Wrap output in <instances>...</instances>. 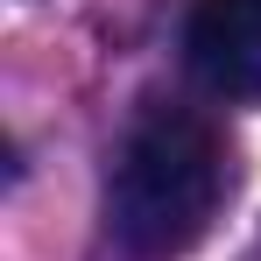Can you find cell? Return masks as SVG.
<instances>
[{"mask_svg": "<svg viewBox=\"0 0 261 261\" xmlns=\"http://www.w3.org/2000/svg\"><path fill=\"white\" fill-rule=\"evenodd\" d=\"M184 64L212 99L254 106L261 99V0H191Z\"/></svg>", "mask_w": 261, "mask_h": 261, "instance_id": "2", "label": "cell"}, {"mask_svg": "<svg viewBox=\"0 0 261 261\" xmlns=\"http://www.w3.org/2000/svg\"><path fill=\"white\" fill-rule=\"evenodd\" d=\"M226 198V148L205 113L191 106H141L113 148L106 176V226L141 261H170L205 240Z\"/></svg>", "mask_w": 261, "mask_h": 261, "instance_id": "1", "label": "cell"}]
</instances>
